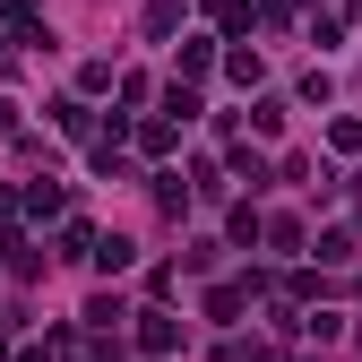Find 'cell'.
<instances>
[{
  "instance_id": "7402d4cb",
  "label": "cell",
  "mask_w": 362,
  "mask_h": 362,
  "mask_svg": "<svg viewBox=\"0 0 362 362\" xmlns=\"http://www.w3.org/2000/svg\"><path fill=\"white\" fill-rule=\"evenodd\" d=\"M9 216H18V190H0V224H9Z\"/></svg>"
},
{
  "instance_id": "44dd1931",
  "label": "cell",
  "mask_w": 362,
  "mask_h": 362,
  "mask_svg": "<svg viewBox=\"0 0 362 362\" xmlns=\"http://www.w3.org/2000/svg\"><path fill=\"white\" fill-rule=\"evenodd\" d=\"M9 362H52V354H43V345H18V354H9Z\"/></svg>"
},
{
  "instance_id": "8fae6325",
  "label": "cell",
  "mask_w": 362,
  "mask_h": 362,
  "mask_svg": "<svg viewBox=\"0 0 362 362\" xmlns=\"http://www.w3.org/2000/svg\"><path fill=\"white\" fill-rule=\"evenodd\" d=\"M224 69H233V86H259V78H267V61L250 52V43H233V52H224Z\"/></svg>"
},
{
  "instance_id": "ac0fdd59",
  "label": "cell",
  "mask_w": 362,
  "mask_h": 362,
  "mask_svg": "<svg viewBox=\"0 0 362 362\" xmlns=\"http://www.w3.org/2000/svg\"><path fill=\"white\" fill-rule=\"evenodd\" d=\"M354 259V233H320V267H345Z\"/></svg>"
},
{
  "instance_id": "52a82bcc",
  "label": "cell",
  "mask_w": 362,
  "mask_h": 362,
  "mask_svg": "<svg viewBox=\"0 0 362 362\" xmlns=\"http://www.w3.org/2000/svg\"><path fill=\"white\" fill-rule=\"evenodd\" d=\"M0 18H9L26 43H43V0H0Z\"/></svg>"
},
{
  "instance_id": "30bf717a",
  "label": "cell",
  "mask_w": 362,
  "mask_h": 362,
  "mask_svg": "<svg viewBox=\"0 0 362 362\" xmlns=\"http://www.w3.org/2000/svg\"><path fill=\"white\" fill-rule=\"evenodd\" d=\"M18 207H26L35 224H43V216H61V181H26V199H18Z\"/></svg>"
},
{
  "instance_id": "e0dca14e",
  "label": "cell",
  "mask_w": 362,
  "mask_h": 362,
  "mask_svg": "<svg viewBox=\"0 0 362 362\" xmlns=\"http://www.w3.org/2000/svg\"><path fill=\"white\" fill-rule=\"evenodd\" d=\"M181 26V0H147V35H173Z\"/></svg>"
},
{
  "instance_id": "8992f818",
  "label": "cell",
  "mask_w": 362,
  "mask_h": 362,
  "mask_svg": "<svg viewBox=\"0 0 362 362\" xmlns=\"http://www.w3.org/2000/svg\"><path fill=\"white\" fill-rule=\"evenodd\" d=\"M121 320H129V302H121V293H95V302H86V328H95V337H112Z\"/></svg>"
},
{
  "instance_id": "9a60e30c",
  "label": "cell",
  "mask_w": 362,
  "mask_h": 362,
  "mask_svg": "<svg viewBox=\"0 0 362 362\" xmlns=\"http://www.w3.org/2000/svg\"><path fill=\"white\" fill-rule=\"evenodd\" d=\"M86 250H95V224L69 216V224H61V259H86Z\"/></svg>"
},
{
  "instance_id": "2e32d148",
  "label": "cell",
  "mask_w": 362,
  "mask_h": 362,
  "mask_svg": "<svg viewBox=\"0 0 362 362\" xmlns=\"http://www.w3.org/2000/svg\"><path fill=\"white\" fill-rule=\"evenodd\" d=\"M224 242H233V250H250V242H259V207H233V224H224Z\"/></svg>"
},
{
  "instance_id": "7c38bea8",
  "label": "cell",
  "mask_w": 362,
  "mask_h": 362,
  "mask_svg": "<svg viewBox=\"0 0 362 362\" xmlns=\"http://www.w3.org/2000/svg\"><path fill=\"white\" fill-rule=\"evenodd\" d=\"M207 69H216V43H181V69H173V78H190V86H199Z\"/></svg>"
},
{
  "instance_id": "5b68a950",
  "label": "cell",
  "mask_w": 362,
  "mask_h": 362,
  "mask_svg": "<svg viewBox=\"0 0 362 362\" xmlns=\"http://www.w3.org/2000/svg\"><path fill=\"white\" fill-rule=\"evenodd\" d=\"M86 259H95L104 276H129V259H139V250H129L121 233H95V250H86Z\"/></svg>"
},
{
  "instance_id": "7a4b0ae2",
  "label": "cell",
  "mask_w": 362,
  "mask_h": 362,
  "mask_svg": "<svg viewBox=\"0 0 362 362\" xmlns=\"http://www.w3.org/2000/svg\"><path fill=\"white\" fill-rule=\"evenodd\" d=\"M259 242H267V250H285V259H293V250H302L310 233H302V216H259Z\"/></svg>"
},
{
  "instance_id": "603a6c76",
  "label": "cell",
  "mask_w": 362,
  "mask_h": 362,
  "mask_svg": "<svg viewBox=\"0 0 362 362\" xmlns=\"http://www.w3.org/2000/svg\"><path fill=\"white\" fill-rule=\"evenodd\" d=\"M0 69H9V35H0Z\"/></svg>"
},
{
  "instance_id": "4fadbf2b",
  "label": "cell",
  "mask_w": 362,
  "mask_h": 362,
  "mask_svg": "<svg viewBox=\"0 0 362 362\" xmlns=\"http://www.w3.org/2000/svg\"><path fill=\"white\" fill-rule=\"evenodd\" d=\"M250 129H259V139H276V129H285V95H259V104H250Z\"/></svg>"
},
{
  "instance_id": "cb8c5ba5",
  "label": "cell",
  "mask_w": 362,
  "mask_h": 362,
  "mask_svg": "<svg viewBox=\"0 0 362 362\" xmlns=\"http://www.w3.org/2000/svg\"><path fill=\"white\" fill-rule=\"evenodd\" d=\"M345 18H362V0H345Z\"/></svg>"
},
{
  "instance_id": "6da1fadb",
  "label": "cell",
  "mask_w": 362,
  "mask_h": 362,
  "mask_svg": "<svg viewBox=\"0 0 362 362\" xmlns=\"http://www.w3.org/2000/svg\"><path fill=\"white\" fill-rule=\"evenodd\" d=\"M139 345L147 354H181V320L173 310H139Z\"/></svg>"
},
{
  "instance_id": "ba28073f",
  "label": "cell",
  "mask_w": 362,
  "mask_h": 362,
  "mask_svg": "<svg viewBox=\"0 0 362 362\" xmlns=\"http://www.w3.org/2000/svg\"><path fill=\"white\" fill-rule=\"evenodd\" d=\"M173 139H181V121H164V112L139 121V156H173Z\"/></svg>"
},
{
  "instance_id": "9c48e42d",
  "label": "cell",
  "mask_w": 362,
  "mask_h": 362,
  "mask_svg": "<svg viewBox=\"0 0 362 362\" xmlns=\"http://www.w3.org/2000/svg\"><path fill=\"white\" fill-rule=\"evenodd\" d=\"M164 121H199V86H190V78L164 86Z\"/></svg>"
},
{
  "instance_id": "3957f363",
  "label": "cell",
  "mask_w": 362,
  "mask_h": 362,
  "mask_svg": "<svg viewBox=\"0 0 362 362\" xmlns=\"http://www.w3.org/2000/svg\"><path fill=\"white\" fill-rule=\"evenodd\" d=\"M250 293H259V276H242V285H207V320H242Z\"/></svg>"
},
{
  "instance_id": "277c9868",
  "label": "cell",
  "mask_w": 362,
  "mask_h": 362,
  "mask_svg": "<svg viewBox=\"0 0 362 362\" xmlns=\"http://www.w3.org/2000/svg\"><path fill=\"white\" fill-rule=\"evenodd\" d=\"M52 129H61V139H95V112H86L78 95H61L52 104Z\"/></svg>"
},
{
  "instance_id": "ffe728a7",
  "label": "cell",
  "mask_w": 362,
  "mask_h": 362,
  "mask_svg": "<svg viewBox=\"0 0 362 362\" xmlns=\"http://www.w3.org/2000/svg\"><path fill=\"white\" fill-rule=\"evenodd\" d=\"M0 139H18V104L9 95H0Z\"/></svg>"
},
{
  "instance_id": "d6986e66",
  "label": "cell",
  "mask_w": 362,
  "mask_h": 362,
  "mask_svg": "<svg viewBox=\"0 0 362 362\" xmlns=\"http://www.w3.org/2000/svg\"><path fill=\"white\" fill-rule=\"evenodd\" d=\"M328 147H337V156H362V121H337V129H328Z\"/></svg>"
},
{
  "instance_id": "5bb4252c",
  "label": "cell",
  "mask_w": 362,
  "mask_h": 362,
  "mask_svg": "<svg viewBox=\"0 0 362 362\" xmlns=\"http://www.w3.org/2000/svg\"><path fill=\"white\" fill-rule=\"evenodd\" d=\"M156 207L181 216V207H190V181H181V173H156Z\"/></svg>"
}]
</instances>
